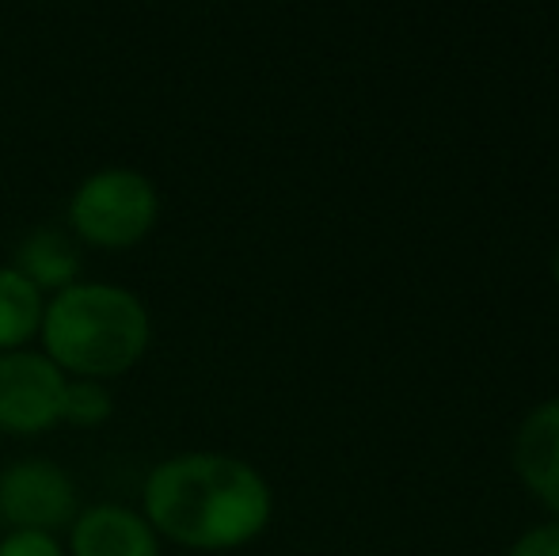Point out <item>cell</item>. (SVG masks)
I'll return each mask as SVG.
<instances>
[{"label": "cell", "mask_w": 559, "mask_h": 556, "mask_svg": "<svg viewBox=\"0 0 559 556\" xmlns=\"http://www.w3.org/2000/svg\"><path fill=\"white\" fill-rule=\"evenodd\" d=\"M115 416V393L107 381L66 378V397H61V423L76 430H96Z\"/></svg>", "instance_id": "10"}, {"label": "cell", "mask_w": 559, "mask_h": 556, "mask_svg": "<svg viewBox=\"0 0 559 556\" xmlns=\"http://www.w3.org/2000/svg\"><path fill=\"white\" fill-rule=\"evenodd\" d=\"M46 297L12 263H0V355L23 351L43 328Z\"/></svg>", "instance_id": "9"}, {"label": "cell", "mask_w": 559, "mask_h": 556, "mask_svg": "<svg viewBox=\"0 0 559 556\" xmlns=\"http://www.w3.org/2000/svg\"><path fill=\"white\" fill-rule=\"evenodd\" d=\"M0 556H66V545L50 534H27V530H8L0 537Z\"/></svg>", "instance_id": "11"}, {"label": "cell", "mask_w": 559, "mask_h": 556, "mask_svg": "<svg viewBox=\"0 0 559 556\" xmlns=\"http://www.w3.org/2000/svg\"><path fill=\"white\" fill-rule=\"evenodd\" d=\"M518 473L559 514V401H548L525 419L518 435Z\"/></svg>", "instance_id": "8"}, {"label": "cell", "mask_w": 559, "mask_h": 556, "mask_svg": "<svg viewBox=\"0 0 559 556\" xmlns=\"http://www.w3.org/2000/svg\"><path fill=\"white\" fill-rule=\"evenodd\" d=\"M556 279H559V256H556Z\"/></svg>", "instance_id": "13"}, {"label": "cell", "mask_w": 559, "mask_h": 556, "mask_svg": "<svg viewBox=\"0 0 559 556\" xmlns=\"http://www.w3.org/2000/svg\"><path fill=\"white\" fill-rule=\"evenodd\" d=\"M12 268L20 271L43 297H53L81 282V245L58 225H38L15 248Z\"/></svg>", "instance_id": "7"}, {"label": "cell", "mask_w": 559, "mask_h": 556, "mask_svg": "<svg viewBox=\"0 0 559 556\" xmlns=\"http://www.w3.org/2000/svg\"><path fill=\"white\" fill-rule=\"evenodd\" d=\"M274 511L263 473L214 450L171 453L141 484V514L160 542L225 553L255 542Z\"/></svg>", "instance_id": "1"}, {"label": "cell", "mask_w": 559, "mask_h": 556, "mask_svg": "<svg viewBox=\"0 0 559 556\" xmlns=\"http://www.w3.org/2000/svg\"><path fill=\"white\" fill-rule=\"evenodd\" d=\"M510 556H559V522L530 530V534L510 549Z\"/></svg>", "instance_id": "12"}, {"label": "cell", "mask_w": 559, "mask_h": 556, "mask_svg": "<svg viewBox=\"0 0 559 556\" xmlns=\"http://www.w3.org/2000/svg\"><path fill=\"white\" fill-rule=\"evenodd\" d=\"M160 222V191L141 168H96L73 187L66 206L69 237L99 252H130Z\"/></svg>", "instance_id": "3"}, {"label": "cell", "mask_w": 559, "mask_h": 556, "mask_svg": "<svg viewBox=\"0 0 559 556\" xmlns=\"http://www.w3.org/2000/svg\"><path fill=\"white\" fill-rule=\"evenodd\" d=\"M81 514V492L73 473L50 458H23L0 473V522L8 530L50 534L73 527Z\"/></svg>", "instance_id": "4"}, {"label": "cell", "mask_w": 559, "mask_h": 556, "mask_svg": "<svg viewBox=\"0 0 559 556\" xmlns=\"http://www.w3.org/2000/svg\"><path fill=\"white\" fill-rule=\"evenodd\" d=\"M66 374L43 351H4L0 355V430L4 435H46L61 423Z\"/></svg>", "instance_id": "5"}, {"label": "cell", "mask_w": 559, "mask_h": 556, "mask_svg": "<svg viewBox=\"0 0 559 556\" xmlns=\"http://www.w3.org/2000/svg\"><path fill=\"white\" fill-rule=\"evenodd\" d=\"M43 355L66 378L111 381L130 374L153 343V317L133 289L115 282H73L46 297Z\"/></svg>", "instance_id": "2"}, {"label": "cell", "mask_w": 559, "mask_h": 556, "mask_svg": "<svg viewBox=\"0 0 559 556\" xmlns=\"http://www.w3.org/2000/svg\"><path fill=\"white\" fill-rule=\"evenodd\" d=\"M66 556H160V537L145 514L126 504H92L73 519Z\"/></svg>", "instance_id": "6"}]
</instances>
